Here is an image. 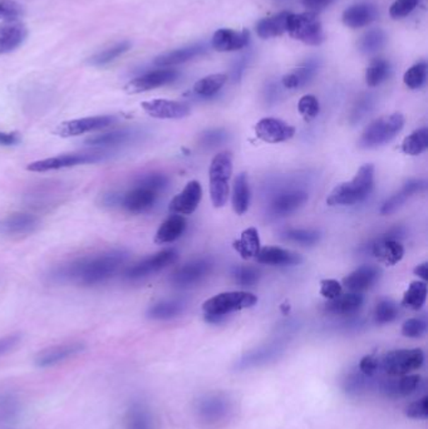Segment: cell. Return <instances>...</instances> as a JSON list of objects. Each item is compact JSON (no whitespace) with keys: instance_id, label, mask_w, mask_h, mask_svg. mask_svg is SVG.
<instances>
[{"instance_id":"13","label":"cell","mask_w":428,"mask_h":429,"mask_svg":"<svg viewBox=\"0 0 428 429\" xmlns=\"http://www.w3.org/2000/svg\"><path fill=\"white\" fill-rule=\"evenodd\" d=\"M158 192L138 182L132 190L119 198V205L131 214H142L153 207L157 200Z\"/></svg>"},{"instance_id":"35","label":"cell","mask_w":428,"mask_h":429,"mask_svg":"<svg viewBox=\"0 0 428 429\" xmlns=\"http://www.w3.org/2000/svg\"><path fill=\"white\" fill-rule=\"evenodd\" d=\"M234 248L237 250L242 259L256 258L260 251L259 232L255 227H249L242 232V236L234 243Z\"/></svg>"},{"instance_id":"28","label":"cell","mask_w":428,"mask_h":429,"mask_svg":"<svg viewBox=\"0 0 428 429\" xmlns=\"http://www.w3.org/2000/svg\"><path fill=\"white\" fill-rule=\"evenodd\" d=\"M40 225V219L32 214L18 212L6 217L3 229L11 235H25L33 232Z\"/></svg>"},{"instance_id":"63","label":"cell","mask_w":428,"mask_h":429,"mask_svg":"<svg viewBox=\"0 0 428 429\" xmlns=\"http://www.w3.org/2000/svg\"><path fill=\"white\" fill-rule=\"evenodd\" d=\"M18 142H19L18 133L0 132V145L1 146H13V145H17Z\"/></svg>"},{"instance_id":"41","label":"cell","mask_w":428,"mask_h":429,"mask_svg":"<svg viewBox=\"0 0 428 429\" xmlns=\"http://www.w3.org/2000/svg\"><path fill=\"white\" fill-rule=\"evenodd\" d=\"M227 80L226 74H211L205 78L200 79L194 85L195 93L201 97H211L219 92Z\"/></svg>"},{"instance_id":"7","label":"cell","mask_w":428,"mask_h":429,"mask_svg":"<svg viewBox=\"0 0 428 429\" xmlns=\"http://www.w3.org/2000/svg\"><path fill=\"white\" fill-rule=\"evenodd\" d=\"M424 363L422 349H397L388 351L381 361V367L391 377H403L418 370Z\"/></svg>"},{"instance_id":"10","label":"cell","mask_w":428,"mask_h":429,"mask_svg":"<svg viewBox=\"0 0 428 429\" xmlns=\"http://www.w3.org/2000/svg\"><path fill=\"white\" fill-rule=\"evenodd\" d=\"M176 260H177V253L174 248L162 250L157 254L148 256L135 265L130 266L124 271V277L129 280H141L143 277H150L158 271L164 270L165 267L172 265Z\"/></svg>"},{"instance_id":"8","label":"cell","mask_w":428,"mask_h":429,"mask_svg":"<svg viewBox=\"0 0 428 429\" xmlns=\"http://www.w3.org/2000/svg\"><path fill=\"white\" fill-rule=\"evenodd\" d=\"M287 32L294 40H300L305 44L319 45L324 40L323 27L319 19L313 13L292 14L289 13L287 20Z\"/></svg>"},{"instance_id":"45","label":"cell","mask_w":428,"mask_h":429,"mask_svg":"<svg viewBox=\"0 0 428 429\" xmlns=\"http://www.w3.org/2000/svg\"><path fill=\"white\" fill-rule=\"evenodd\" d=\"M427 79V63L420 62L412 66L403 75L405 85L411 90H420Z\"/></svg>"},{"instance_id":"32","label":"cell","mask_w":428,"mask_h":429,"mask_svg":"<svg viewBox=\"0 0 428 429\" xmlns=\"http://www.w3.org/2000/svg\"><path fill=\"white\" fill-rule=\"evenodd\" d=\"M287 11H283L273 17L264 18L256 24V33L263 40L274 38L287 32Z\"/></svg>"},{"instance_id":"3","label":"cell","mask_w":428,"mask_h":429,"mask_svg":"<svg viewBox=\"0 0 428 429\" xmlns=\"http://www.w3.org/2000/svg\"><path fill=\"white\" fill-rule=\"evenodd\" d=\"M258 298L246 291H227L218 294L211 299L206 300L203 305L206 320L210 322H220L226 315L234 311L248 309L256 304Z\"/></svg>"},{"instance_id":"60","label":"cell","mask_w":428,"mask_h":429,"mask_svg":"<svg viewBox=\"0 0 428 429\" xmlns=\"http://www.w3.org/2000/svg\"><path fill=\"white\" fill-rule=\"evenodd\" d=\"M373 106V98L371 96H364L361 98L358 103L355 104V111H353V117L357 119H361L366 114L371 107Z\"/></svg>"},{"instance_id":"51","label":"cell","mask_w":428,"mask_h":429,"mask_svg":"<svg viewBox=\"0 0 428 429\" xmlns=\"http://www.w3.org/2000/svg\"><path fill=\"white\" fill-rule=\"evenodd\" d=\"M298 109L300 114L304 117L307 121L316 119L319 113V102L316 97L308 95V96L302 97L298 103Z\"/></svg>"},{"instance_id":"42","label":"cell","mask_w":428,"mask_h":429,"mask_svg":"<svg viewBox=\"0 0 428 429\" xmlns=\"http://www.w3.org/2000/svg\"><path fill=\"white\" fill-rule=\"evenodd\" d=\"M182 309H184V305L181 304L180 301H172V300L161 301V303L153 305L148 309L147 316L155 320H169L181 314Z\"/></svg>"},{"instance_id":"21","label":"cell","mask_w":428,"mask_h":429,"mask_svg":"<svg viewBox=\"0 0 428 429\" xmlns=\"http://www.w3.org/2000/svg\"><path fill=\"white\" fill-rule=\"evenodd\" d=\"M379 279V270L376 266L364 265L350 272L348 277L343 279V285L352 293L361 294L373 285Z\"/></svg>"},{"instance_id":"55","label":"cell","mask_w":428,"mask_h":429,"mask_svg":"<svg viewBox=\"0 0 428 429\" xmlns=\"http://www.w3.org/2000/svg\"><path fill=\"white\" fill-rule=\"evenodd\" d=\"M321 295L326 299L334 300L342 295V285L334 279H326L321 282Z\"/></svg>"},{"instance_id":"62","label":"cell","mask_w":428,"mask_h":429,"mask_svg":"<svg viewBox=\"0 0 428 429\" xmlns=\"http://www.w3.org/2000/svg\"><path fill=\"white\" fill-rule=\"evenodd\" d=\"M334 0H303V6L310 11H321L331 6Z\"/></svg>"},{"instance_id":"38","label":"cell","mask_w":428,"mask_h":429,"mask_svg":"<svg viewBox=\"0 0 428 429\" xmlns=\"http://www.w3.org/2000/svg\"><path fill=\"white\" fill-rule=\"evenodd\" d=\"M427 299L426 282H413L403 295L402 305L412 310H420Z\"/></svg>"},{"instance_id":"64","label":"cell","mask_w":428,"mask_h":429,"mask_svg":"<svg viewBox=\"0 0 428 429\" xmlns=\"http://www.w3.org/2000/svg\"><path fill=\"white\" fill-rule=\"evenodd\" d=\"M415 275L421 277L423 282H427L428 280V264L427 262H423L421 265L416 266L415 267Z\"/></svg>"},{"instance_id":"56","label":"cell","mask_w":428,"mask_h":429,"mask_svg":"<svg viewBox=\"0 0 428 429\" xmlns=\"http://www.w3.org/2000/svg\"><path fill=\"white\" fill-rule=\"evenodd\" d=\"M276 350H278L276 348H271V346L268 349L258 350V353H253V354L246 356L245 359H242V367H250L251 364L256 365V364H260L261 361H266L276 356Z\"/></svg>"},{"instance_id":"39","label":"cell","mask_w":428,"mask_h":429,"mask_svg":"<svg viewBox=\"0 0 428 429\" xmlns=\"http://www.w3.org/2000/svg\"><path fill=\"white\" fill-rule=\"evenodd\" d=\"M387 44V34L382 29H371L363 34L358 42V48L364 54H373L384 49Z\"/></svg>"},{"instance_id":"49","label":"cell","mask_w":428,"mask_h":429,"mask_svg":"<svg viewBox=\"0 0 428 429\" xmlns=\"http://www.w3.org/2000/svg\"><path fill=\"white\" fill-rule=\"evenodd\" d=\"M23 16V8L16 0H0V20L11 22Z\"/></svg>"},{"instance_id":"33","label":"cell","mask_w":428,"mask_h":429,"mask_svg":"<svg viewBox=\"0 0 428 429\" xmlns=\"http://www.w3.org/2000/svg\"><path fill=\"white\" fill-rule=\"evenodd\" d=\"M231 200H232V209L237 214H244L248 211L250 205V185H249L248 175L245 172L239 174L234 181Z\"/></svg>"},{"instance_id":"37","label":"cell","mask_w":428,"mask_h":429,"mask_svg":"<svg viewBox=\"0 0 428 429\" xmlns=\"http://www.w3.org/2000/svg\"><path fill=\"white\" fill-rule=\"evenodd\" d=\"M127 429H153L151 412L141 403H135L126 416Z\"/></svg>"},{"instance_id":"12","label":"cell","mask_w":428,"mask_h":429,"mask_svg":"<svg viewBox=\"0 0 428 429\" xmlns=\"http://www.w3.org/2000/svg\"><path fill=\"white\" fill-rule=\"evenodd\" d=\"M85 350V343L73 342V343H64V344L53 345L49 348L40 350L35 356L34 363L38 368L54 367L62 361H68L71 358L78 356Z\"/></svg>"},{"instance_id":"18","label":"cell","mask_w":428,"mask_h":429,"mask_svg":"<svg viewBox=\"0 0 428 429\" xmlns=\"http://www.w3.org/2000/svg\"><path fill=\"white\" fill-rule=\"evenodd\" d=\"M203 198V187L198 181H190L185 188L170 203V211L175 214H191Z\"/></svg>"},{"instance_id":"6","label":"cell","mask_w":428,"mask_h":429,"mask_svg":"<svg viewBox=\"0 0 428 429\" xmlns=\"http://www.w3.org/2000/svg\"><path fill=\"white\" fill-rule=\"evenodd\" d=\"M234 404L225 393H209L196 401V412L200 421L208 425H219L230 419Z\"/></svg>"},{"instance_id":"46","label":"cell","mask_w":428,"mask_h":429,"mask_svg":"<svg viewBox=\"0 0 428 429\" xmlns=\"http://www.w3.org/2000/svg\"><path fill=\"white\" fill-rule=\"evenodd\" d=\"M284 237L287 241H293V243H300L304 246H310V245H316L321 235L319 232L314 230H305V229H290L287 231L284 232Z\"/></svg>"},{"instance_id":"61","label":"cell","mask_w":428,"mask_h":429,"mask_svg":"<svg viewBox=\"0 0 428 429\" xmlns=\"http://www.w3.org/2000/svg\"><path fill=\"white\" fill-rule=\"evenodd\" d=\"M225 138L226 133L224 131H209L206 135H203V145H208V146H216L221 142L225 141Z\"/></svg>"},{"instance_id":"15","label":"cell","mask_w":428,"mask_h":429,"mask_svg":"<svg viewBox=\"0 0 428 429\" xmlns=\"http://www.w3.org/2000/svg\"><path fill=\"white\" fill-rule=\"evenodd\" d=\"M255 135L266 143H280L295 135V128L282 119H263L255 126Z\"/></svg>"},{"instance_id":"24","label":"cell","mask_w":428,"mask_h":429,"mask_svg":"<svg viewBox=\"0 0 428 429\" xmlns=\"http://www.w3.org/2000/svg\"><path fill=\"white\" fill-rule=\"evenodd\" d=\"M206 52V47L203 44L189 45L184 48H179L175 51H170L158 56L155 59V64L161 68H169L182 63L189 62L196 56H201Z\"/></svg>"},{"instance_id":"31","label":"cell","mask_w":428,"mask_h":429,"mask_svg":"<svg viewBox=\"0 0 428 429\" xmlns=\"http://www.w3.org/2000/svg\"><path fill=\"white\" fill-rule=\"evenodd\" d=\"M186 226V220L181 214L170 216L167 220L162 222V225L160 226V229L156 232L155 243L160 245L174 243L185 232Z\"/></svg>"},{"instance_id":"47","label":"cell","mask_w":428,"mask_h":429,"mask_svg":"<svg viewBox=\"0 0 428 429\" xmlns=\"http://www.w3.org/2000/svg\"><path fill=\"white\" fill-rule=\"evenodd\" d=\"M398 316V308L391 300H381L374 309V320L378 324H388Z\"/></svg>"},{"instance_id":"50","label":"cell","mask_w":428,"mask_h":429,"mask_svg":"<svg viewBox=\"0 0 428 429\" xmlns=\"http://www.w3.org/2000/svg\"><path fill=\"white\" fill-rule=\"evenodd\" d=\"M371 384H372V377H368L362 373L352 374L345 380V390H348L350 393L358 394V393L369 389Z\"/></svg>"},{"instance_id":"16","label":"cell","mask_w":428,"mask_h":429,"mask_svg":"<svg viewBox=\"0 0 428 429\" xmlns=\"http://www.w3.org/2000/svg\"><path fill=\"white\" fill-rule=\"evenodd\" d=\"M213 269V262L209 259L194 260L189 264L177 269L171 277V282L179 288H187L201 282L208 277Z\"/></svg>"},{"instance_id":"25","label":"cell","mask_w":428,"mask_h":429,"mask_svg":"<svg viewBox=\"0 0 428 429\" xmlns=\"http://www.w3.org/2000/svg\"><path fill=\"white\" fill-rule=\"evenodd\" d=\"M373 254L387 265L393 266L403 259L405 248L393 237H382L373 245Z\"/></svg>"},{"instance_id":"2","label":"cell","mask_w":428,"mask_h":429,"mask_svg":"<svg viewBox=\"0 0 428 429\" xmlns=\"http://www.w3.org/2000/svg\"><path fill=\"white\" fill-rule=\"evenodd\" d=\"M374 187V166L363 164L355 177L335 187L328 196L329 206H350L364 201Z\"/></svg>"},{"instance_id":"27","label":"cell","mask_w":428,"mask_h":429,"mask_svg":"<svg viewBox=\"0 0 428 429\" xmlns=\"http://www.w3.org/2000/svg\"><path fill=\"white\" fill-rule=\"evenodd\" d=\"M422 377L418 374H407L398 380H387L382 384V392L387 397L397 398L412 394L418 389Z\"/></svg>"},{"instance_id":"40","label":"cell","mask_w":428,"mask_h":429,"mask_svg":"<svg viewBox=\"0 0 428 429\" xmlns=\"http://www.w3.org/2000/svg\"><path fill=\"white\" fill-rule=\"evenodd\" d=\"M428 148V130L426 127L412 132L402 142V151L410 156H418Z\"/></svg>"},{"instance_id":"57","label":"cell","mask_w":428,"mask_h":429,"mask_svg":"<svg viewBox=\"0 0 428 429\" xmlns=\"http://www.w3.org/2000/svg\"><path fill=\"white\" fill-rule=\"evenodd\" d=\"M381 367V361L377 356H366L359 361V372L368 377H373Z\"/></svg>"},{"instance_id":"14","label":"cell","mask_w":428,"mask_h":429,"mask_svg":"<svg viewBox=\"0 0 428 429\" xmlns=\"http://www.w3.org/2000/svg\"><path fill=\"white\" fill-rule=\"evenodd\" d=\"M177 77H179V73L175 69H170V68L156 69V71L142 74L140 77L132 79L131 82H129V85H126L124 90L131 95L141 93V92L155 90L162 85H170V83L175 82Z\"/></svg>"},{"instance_id":"30","label":"cell","mask_w":428,"mask_h":429,"mask_svg":"<svg viewBox=\"0 0 428 429\" xmlns=\"http://www.w3.org/2000/svg\"><path fill=\"white\" fill-rule=\"evenodd\" d=\"M363 301L364 299L361 294H345L337 299L329 300L326 305V310L334 315H352L361 309Z\"/></svg>"},{"instance_id":"19","label":"cell","mask_w":428,"mask_h":429,"mask_svg":"<svg viewBox=\"0 0 428 429\" xmlns=\"http://www.w3.org/2000/svg\"><path fill=\"white\" fill-rule=\"evenodd\" d=\"M28 35L27 27L19 20L0 23V54L16 51Z\"/></svg>"},{"instance_id":"43","label":"cell","mask_w":428,"mask_h":429,"mask_svg":"<svg viewBox=\"0 0 428 429\" xmlns=\"http://www.w3.org/2000/svg\"><path fill=\"white\" fill-rule=\"evenodd\" d=\"M130 48V42H119L117 44L112 45L107 49L97 53L96 56L90 58V63L92 66H96V67L107 66L109 63L114 62L117 58L124 54L126 52H129Z\"/></svg>"},{"instance_id":"34","label":"cell","mask_w":428,"mask_h":429,"mask_svg":"<svg viewBox=\"0 0 428 429\" xmlns=\"http://www.w3.org/2000/svg\"><path fill=\"white\" fill-rule=\"evenodd\" d=\"M133 137H135L133 131H113V132H108V133L92 135L88 140H85V145L92 147H102V148L122 146V145H126V143L132 141Z\"/></svg>"},{"instance_id":"1","label":"cell","mask_w":428,"mask_h":429,"mask_svg":"<svg viewBox=\"0 0 428 429\" xmlns=\"http://www.w3.org/2000/svg\"><path fill=\"white\" fill-rule=\"evenodd\" d=\"M126 259L127 255L121 250L85 256L57 269L54 277L58 280L77 282L83 286H95L114 277Z\"/></svg>"},{"instance_id":"54","label":"cell","mask_w":428,"mask_h":429,"mask_svg":"<svg viewBox=\"0 0 428 429\" xmlns=\"http://www.w3.org/2000/svg\"><path fill=\"white\" fill-rule=\"evenodd\" d=\"M406 416L412 419H427L428 418V397L423 395L418 401H413L406 408Z\"/></svg>"},{"instance_id":"53","label":"cell","mask_w":428,"mask_h":429,"mask_svg":"<svg viewBox=\"0 0 428 429\" xmlns=\"http://www.w3.org/2000/svg\"><path fill=\"white\" fill-rule=\"evenodd\" d=\"M427 330V322L423 319L412 318L403 322L402 325V334L407 338H421Z\"/></svg>"},{"instance_id":"44","label":"cell","mask_w":428,"mask_h":429,"mask_svg":"<svg viewBox=\"0 0 428 429\" xmlns=\"http://www.w3.org/2000/svg\"><path fill=\"white\" fill-rule=\"evenodd\" d=\"M391 72V64L384 58L374 59L366 71V82L369 87H377L384 82Z\"/></svg>"},{"instance_id":"52","label":"cell","mask_w":428,"mask_h":429,"mask_svg":"<svg viewBox=\"0 0 428 429\" xmlns=\"http://www.w3.org/2000/svg\"><path fill=\"white\" fill-rule=\"evenodd\" d=\"M420 1L421 0H396L389 8V14L395 19L407 17L417 8Z\"/></svg>"},{"instance_id":"26","label":"cell","mask_w":428,"mask_h":429,"mask_svg":"<svg viewBox=\"0 0 428 429\" xmlns=\"http://www.w3.org/2000/svg\"><path fill=\"white\" fill-rule=\"evenodd\" d=\"M308 201V193L304 191H287L278 195L271 203V211L279 216L292 214Z\"/></svg>"},{"instance_id":"4","label":"cell","mask_w":428,"mask_h":429,"mask_svg":"<svg viewBox=\"0 0 428 429\" xmlns=\"http://www.w3.org/2000/svg\"><path fill=\"white\" fill-rule=\"evenodd\" d=\"M232 175V156L229 152L218 153L210 164V196L215 207L227 203Z\"/></svg>"},{"instance_id":"9","label":"cell","mask_w":428,"mask_h":429,"mask_svg":"<svg viewBox=\"0 0 428 429\" xmlns=\"http://www.w3.org/2000/svg\"><path fill=\"white\" fill-rule=\"evenodd\" d=\"M107 157V153L102 151H90V152L68 153L59 155L54 157L44 158L35 161L27 166L30 172H48L56 169H68L79 164H97Z\"/></svg>"},{"instance_id":"29","label":"cell","mask_w":428,"mask_h":429,"mask_svg":"<svg viewBox=\"0 0 428 429\" xmlns=\"http://www.w3.org/2000/svg\"><path fill=\"white\" fill-rule=\"evenodd\" d=\"M426 188V182L421 180H412L407 182L405 186L400 188V191L395 193L392 198H389L386 203H384L381 214H389L395 212L396 210L400 209L403 203H406L408 198H412L415 193L423 191Z\"/></svg>"},{"instance_id":"48","label":"cell","mask_w":428,"mask_h":429,"mask_svg":"<svg viewBox=\"0 0 428 429\" xmlns=\"http://www.w3.org/2000/svg\"><path fill=\"white\" fill-rule=\"evenodd\" d=\"M234 279L235 282L242 285V286H253L256 282H259L260 272L258 269L251 267V266H242L237 267L234 272Z\"/></svg>"},{"instance_id":"58","label":"cell","mask_w":428,"mask_h":429,"mask_svg":"<svg viewBox=\"0 0 428 429\" xmlns=\"http://www.w3.org/2000/svg\"><path fill=\"white\" fill-rule=\"evenodd\" d=\"M138 182H141L143 185L151 187L153 190L160 192L161 190H164L165 187L167 186L169 180H167L166 176L161 175V174H151V175L145 176Z\"/></svg>"},{"instance_id":"5","label":"cell","mask_w":428,"mask_h":429,"mask_svg":"<svg viewBox=\"0 0 428 429\" xmlns=\"http://www.w3.org/2000/svg\"><path fill=\"white\" fill-rule=\"evenodd\" d=\"M405 117L400 113L384 116L368 124L359 138L362 148H377L392 141L403 130Z\"/></svg>"},{"instance_id":"20","label":"cell","mask_w":428,"mask_h":429,"mask_svg":"<svg viewBox=\"0 0 428 429\" xmlns=\"http://www.w3.org/2000/svg\"><path fill=\"white\" fill-rule=\"evenodd\" d=\"M250 34L248 30L237 32L232 29H219L213 37V47L219 52H234L245 48L249 44Z\"/></svg>"},{"instance_id":"17","label":"cell","mask_w":428,"mask_h":429,"mask_svg":"<svg viewBox=\"0 0 428 429\" xmlns=\"http://www.w3.org/2000/svg\"><path fill=\"white\" fill-rule=\"evenodd\" d=\"M143 111L153 119H180L189 116L190 107L182 102L153 99L142 103Z\"/></svg>"},{"instance_id":"22","label":"cell","mask_w":428,"mask_h":429,"mask_svg":"<svg viewBox=\"0 0 428 429\" xmlns=\"http://www.w3.org/2000/svg\"><path fill=\"white\" fill-rule=\"evenodd\" d=\"M377 14L376 6L369 3H359L347 8L342 16V20L350 28H363L374 22Z\"/></svg>"},{"instance_id":"23","label":"cell","mask_w":428,"mask_h":429,"mask_svg":"<svg viewBox=\"0 0 428 429\" xmlns=\"http://www.w3.org/2000/svg\"><path fill=\"white\" fill-rule=\"evenodd\" d=\"M256 260L260 264L271 266L298 265L303 261L302 256L297 253L276 246L260 248L256 255Z\"/></svg>"},{"instance_id":"36","label":"cell","mask_w":428,"mask_h":429,"mask_svg":"<svg viewBox=\"0 0 428 429\" xmlns=\"http://www.w3.org/2000/svg\"><path fill=\"white\" fill-rule=\"evenodd\" d=\"M318 64L316 61H309L304 66L297 68L293 72L283 77V85L287 90H295L307 85L310 79L316 75Z\"/></svg>"},{"instance_id":"59","label":"cell","mask_w":428,"mask_h":429,"mask_svg":"<svg viewBox=\"0 0 428 429\" xmlns=\"http://www.w3.org/2000/svg\"><path fill=\"white\" fill-rule=\"evenodd\" d=\"M20 340H22L20 334H11L4 338H0V356H6L8 353H11V350L16 349Z\"/></svg>"},{"instance_id":"11","label":"cell","mask_w":428,"mask_h":429,"mask_svg":"<svg viewBox=\"0 0 428 429\" xmlns=\"http://www.w3.org/2000/svg\"><path fill=\"white\" fill-rule=\"evenodd\" d=\"M117 119L114 116H93L85 119H71L58 124L54 133L59 137H76V135H85L88 132L102 130L108 126L114 123Z\"/></svg>"}]
</instances>
